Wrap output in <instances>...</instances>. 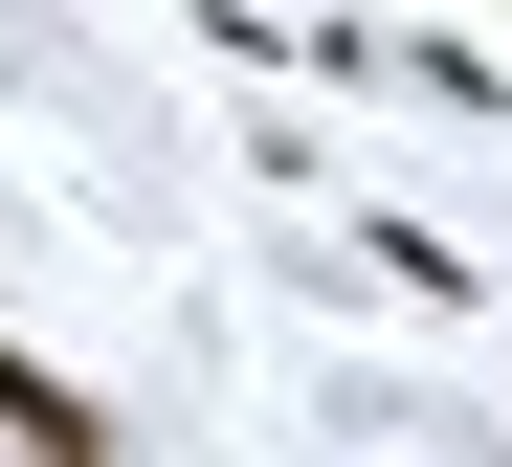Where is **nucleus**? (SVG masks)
I'll return each mask as SVG.
<instances>
[{"label": "nucleus", "instance_id": "1", "mask_svg": "<svg viewBox=\"0 0 512 467\" xmlns=\"http://www.w3.org/2000/svg\"><path fill=\"white\" fill-rule=\"evenodd\" d=\"M0 445H23V467H112V401L67 379V356H23V334H0Z\"/></svg>", "mask_w": 512, "mask_h": 467}]
</instances>
